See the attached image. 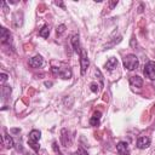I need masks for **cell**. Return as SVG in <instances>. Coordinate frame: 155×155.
Masks as SVG:
<instances>
[{"mask_svg": "<svg viewBox=\"0 0 155 155\" xmlns=\"http://www.w3.org/2000/svg\"><path fill=\"white\" fill-rule=\"evenodd\" d=\"M40 138H41V132L39 131V130H33V131H30V133L28 134V144L30 145V148H33L34 149V151L35 153H38L39 151V144H38V142L40 140Z\"/></svg>", "mask_w": 155, "mask_h": 155, "instance_id": "obj_1", "label": "cell"}, {"mask_svg": "<svg viewBox=\"0 0 155 155\" xmlns=\"http://www.w3.org/2000/svg\"><path fill=\"white\" fill-rule=\"evenodd\" d=\"M122 63H124V67L128 70H134L139 65V61H138V57L136 54H127L124 58Z\"/></svg>", "mask_w": 155, "mask_h": 155, "instance_id": "obj_2", "label": "cell"}, {"mask_svg": "<svg viewBox=\"0 0 155 155\" xmlns=\"http://www.w3.org/2000/svg\"><path fill=\"white\" fill-rule=\"evenodd\" d=\"M51 71L54 75H58L62 79H70L71 78V70L68 67H63V68H58V67H51Z\"/></svg>", "mask_w": 155, "mask_h": 155, "instance_id": "obj_3", "label": "cell"}, {"mask_svg": "<svg viewBox=\"0 0 155 155\" xmlns=\"http://www.w3.org/2000/svg\"><path fill=\"white\" fill-rule=\"evenodd\" d=\"M145 78L150 79V80H155V62L153 61H149L145 67H144V70H143Z\"/></svg>", "mask_w": 155, "mask_h": 155, "instance_id": "obj_4", "label": "cell"}, {"mask_svg": "<svg viewBox=\"0 0 155 155\" xmlns=\"http://www.w3.org/2000/svg\"><path fill=\"white\" fill-rule=\"evenodd\" d=\"M88 65H90V61H88L87 53H86V51L82 48L81 52H80V67H81V74H82V75L86 73Z\"/></svg>", "mask_w": 155, "mask_h": 155, "instance_id": "obj_5", "label": "cell"}, {"mask_svg": "<svg viewBox=\"0 0 155 155\" xmlns=\"http://www.w3.org/2000/svg\"><path fill=\"white\" fill-rule=\"evenodd\" d=\"M116 151L119 155H128L130 154V148L126 142H119L116 144Z\"/></svg>", "mask_w": 155, "mask_h": 155, "instance_id": "obj_6", "label": "cell"}, {"mask_svg": "<svg viewBox=\"0 0 155 155\" xmlns=\"http://www.w3.org/2000/svg\"><path fill=\"white\" fill-rule=\"evenodd\" d=\"M11 38H12V35H11V33H10V30H7L6 28H1V30H0V39H1V42L2 44H10L11 42Z\"/></svg>", "mask_w": 155, "mask_h": 155, "instance_id": "obj_7", "label": "cell"}, {"mask_svg": "<svg viewBox=\"0 0 155 155\" xmlns=\"http://www.w3.org/2000/svg\"><path fill=\"white\" fill-rule=\"evenodd\" d=\"M150 145V138L145 136H140L137 139V148L138 149H147Z\"/></svg>", "mask_w": 155, "mask_h": 155, "instance_id": "obj_8", "label": "cell"}, {"mask_svg": "<svg viewBox=\"0 0 155 155\" xmlns=\"http://www.w3.org/2000/svg\"><path fill=\"white\" fill-rule=\"evenodd\" d=\"M70 44H71V46H73V48H74V51L76 52V53H79L80 54V52H81V46H80V40H79V34H74L73 36H71V39H70Z\"/></svg>", "mask_w": 155, "mask_h": 155, "instance_id": "obj_9", "label": "cell"}, {"mask_svg": "<svg viewBox=\"0 0 155 155\" xmlns=\"http://www.w3.org/2000/svg\"><path fill=\"white\" fill-rule=\"evenodd\" d=\"M42 64H44V59L40 54H36L29 59V65L33 68H40Z\"/></svg>", "mask_w": 155, "mask_h": 155, "instance_id": "obj_10", "label": "cell"}, {"mask_svg": "<svg viewBox=\"0 0 155 155\" xmlns=\"http://www.w3.org/2000/svg\"><path fill=\"white\" fill-rule=\"evenodd\" d=\"M2 144H4V147H5L6 149H11V148H13V145H15V142H13L12 137L8 136V133H7L6 131H5L4 134H2Z\"/></svg>", "mask_w": 155, "mask_h": 155, "instance_id": "obj_11", "label": "cell"}, {"mask_svg": "<svg viewBox=\"0 0 155 155\" xmlns=\"http://www.w3.org/2000/svg\"><path fill=\"white\" fill-rule=\"evenodd\" d=\"M130 85H131V87H133V88H140V87L143 86V80H142V78L138 76V75L131 76V78H130Z\"/></svg>", "mask_w": 155, "mask_h": 155, "instance_id": "obj_12", "label": "cell"}, {"mask_svg": "<svg viewBox=\"0 0 155 155\" xmlns=\"http://www.w3.org/2000/svg\"><path fill=\"white\" fill-rule=\"evenodd\" d=\"M117 64H119V62H117V59L115 58V57H110L108 61H107V63L104 64V68L107 69V70H109V71H111V70H114L116 67H117Z\"/></svg>", "mask_w": 155, "mask_h": 155, "instance_id": "obj_13", "label": "cell"}, {"mask_svg": "<svg viewBox=\"0 0 155 155\" xmlns=\"http://www.w3.org/2000/svg\"><path fill=\"white\" fill-rule=\"evenodd\" d=\"M61 142H62V144L64 145V147H68L70 143H71V139H70V137H69V133H68V131L65 130V128H63L62 131H61Z\"/></svg>", "mask_w": 155, "mask_h": 155, "instance_id": "obj_14", "label": "cell"}, {"mask_svg": "<svg viewBox=\"0 0 155 155\" xmlns=\"http://www.w3.org/2000/svg\"><path fill=\"white\" fill-rule=\"evenodd\" d=\"M39 35L42 36V38H48V35H50V28H48V25H44L39 30Z\"/></svg>", "mask_w": 155, "mask_h": 155, "instance_id": "obj_15", "label": "cell"}, {"mask_svg": "<svg viewBox=\"0 0 155 155\" xmlns=\"http://www.w3.org/2000/svg\"><path fill=\"white\" fill-rule=\"evenodd\" d=\"M1 92H2V97H4V99H7V97L11 94V87H8V86H4V87L1 88Z\"/></svg>", "mask_w": 155, "mask_h": 155, "instance_id": "obj_16", "label": "cell"}, {"mask_svg": "<svg viewBox=\"0 0 155 155\" xmlns=\"http://www.w3.org/2000/svg\"><path fill=\"white\" fill-rule=\"evenodd\" d=\"M99 120H101V119L92 116V117L90 119V125H91V126H98V125H99Z\"/></svg>", "mask_w": 155, "mask_h": 155, "instance_id": "obj_17", "label": "cell"}, {"mask_svg": "<svg viewBox=\"0 0 155 155\" xmlns=\"http://www.w3.org/2000/svg\"><path fill=\"white\" fill-rule=\"evenodd\" d=\"M52 149L54 150V153H56L57 155H63V154L61 153L59 148H58V144H57V142H53V143H52Z\"/></svg>", "mask_w": 155, "mask_h": 155, "instance_id": "obj_18", "label": "cell"}, {"mask_svg": "<svg viewBox=\"0 0 155 155\" xmlns=\"http://www.w3.org/2000/svg\"><path fill=\"white\" fill-rule=\"evenodd\" d=\"M64 30H65V25H64V24H61V25H59V27H57V29H56V31H57V34H58V35H61Z\"/></svg>", "mask_w": 155, "mask_h": 155, "instance_id": "obj_19", "label": "cell"}, {"mask_svg": "<svg viewBox=\"0 0 155 155\" xmlns=\"http://www.w3.org/2000/svg\"><path fill=\"white\" fill-rule=\"evenodd\" d=\"M90 88H91V91H92V92H94V93H96V92H98V85H97L96 82H92V84L90 85Z\"/></svg>", "mask_w": 155, "mask_h": 155, "instance_id": "obj_20", "label": "cell"}, {"mask_svg": "<svg viewBox=\"0 0 155 155\" xmlns=\"http://www.w3.org/2000/svg\"><path fill=\"white\" fill-rule=\"evenodd\" d=\"M73 155H87V153H86V151H85L82 148H79V149H78V150H76V151H75Z\"/></svg>", "mask_w": 155, "mask_h": 155, "instance_id": "obj_21", "label": "cell"}, {"mask_svg": "<svg viewBox=\"0 0 155 155\" xmlns=\"http://www.w3.org/2000/svg\"><path fill=\"white\" fill-rule=\"evenodd\" d=\"M0 78H1V82L4 84V82L7 80V74H5V73H1V74H0Z\"/></svg>", "mask_w": 155, "mask_h": 155, "instance_id": "obj_22", "label": "cell"}, {"mask_svg": "<svg viewBox=\"0 0 155 155\" xmlns=\"http://www.w3.org/2000/svg\"><path fill=\"white\" fill-rule=\"evenodd\" d=\"M92 116H94V117H98V119H101V116H102V113H101V111H94Z\"/></svg>", "mask_w": 155, "mask_h": 155, "instance_id": "obj_23", "label": "cell"}, {"mask_svg": "<svg viewBox=\"0 0 155 155\" xmlns=\"http://www.w3.org/2000/svg\"><path fill=\"white\" fill-rule=\"evenodd\" d=\"M54 4H56V5H57V6H61V7H62V8H64V4H63V2H62V1H56V2H54Z\"/></svg>", "mask_w": 155, "mask_h": 155, "instance_id": "obj_24", "label": "cell"}, {"mask_svg": "<svg viewBox=\"0 0 155 155\" xmlns=\"http://www.w3.org/2000/svg\"><path fill=\"white\" fill-rule=\"evenodd\" d=\"M11 132H12V133H17V132H19V128H12Z\"/></svg>", "mask_w": 155, "mask_h": 155, "instance_id": "obj_25", "label": "cell"}]
</instances>
